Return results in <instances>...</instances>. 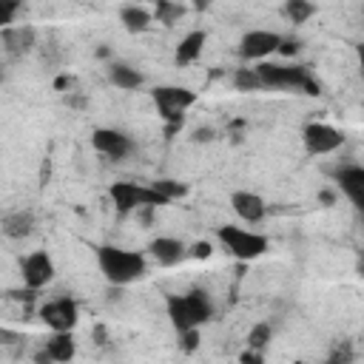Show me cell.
<instances>
[{
    "label": "cell",
    "instance_id": "obj_17",
    "mask_svg": "<svg viewBox=\"0 0 364 364\" xmlns=\"http://www.w3.org/2000/svg\"><path fill=\"white\" fill-rule=\"evenodd\" d=\"M46 353H48L51 361H71L74 353H77L71 330H54V336L46 341Z\"/></svg>",
    "mask_w": 364,
    "mask_h": 364
},
{
    "label": "cell",
    "instance_id": "obj_30",
    "mask_svg": "<svg viewBox=\"0 0 364 364\" xmlns=\"http://www.w3.org/2000/svg\"><path fill=\"white\" fill-rule=\"evenodd\" d=\"M17 341H23V336H20V333H14V330H6V327H0V347L17 344Z\"/></svg>",
    "mask_w": 364,
    "mask_h": 364
},
{
    "label": "cell",
    "instance_id": "obj_31",
    "mask_svg": "<svg viewBox=\"0 0 364 364\" xmlns=\"http://www.w3.org/2000/svg\"><path fill=\"white\" fill-rule=\"evenodd\" d=\"M276 51H282V54H287V57H290V54H296V51H299V43H296V40H284V37H282V43H279V48H276Z\"/></svg>",
    "mask_w": 364,
    "mask_h": 364
},
{
    "label": "cell",
    "instance_id": "obj_19",
    "mask_svg": "<svg viewBox=\"0 0 364 364\" xmlns=\"http://www.w3.org/2000/svg\"><path fill=\"white\" fill-rule=\"evenodd\" d=\"M108 80H111L117 88H122V91H134V88L142 85V74H139L136 68L125 65V63H111V68H108Z\"/></svg>",
    "mask_w": 364,
    "mask_h": 364
},
{
    "label": "cell",
    "instance_id": "obj_9",
    "mask_svg": "<svg viewBox=\"0 0 364 364\" xmlns=\"http://www.w3.org/2000/svg\"><path fill=\"white\" fill-rule=\"evenodd\" d=\"M40 318L51 327V330H74L77 318H80V310H77V301L63 296V299H54V301H46L40 307Z\"/></svg>",
    "mask_w": 364,
    "mask_h": 364
},
{
    "label": "cell",
    "instance_id": "obj_25",
    "mask_svg": "<svg viewBox=\"0 0 364 364\" xmlns=\"http://www.w3.org/2000/svg\"><path fill=\"white\" fill-rule=\"evenodd\" d=\"M154 188L168 199V205H171L173 199H182V196L188 193V188H185L182 182H176V179H156V182H154Z\"/></svg>",
    "mask_w": 364,
    "mask_h": 364
},
{
    "label": "cell",
    "instance_id": "obj_33",
    "mask_svg": "<svg viewBox=\"0 0 364 364\" xmlns=\"http://www.w3.org/2000/svg\"><path fill=\"white\" fill-rule=\"evenodd\" d=\"M94 336H97V341H100V344H105V327H102V324H97V327H94Z\"/></svg>",
    "mask_w": 364,
    "mask_h": 364
},
{
    "label": "cell",
    "instance_id": "obj_22",
    "mask_svg": "<svg viewBox=\"0 0 364 364\" xmlns=\"http://www.w3.org/2000/svg\"><path fill=\"white\" fill-rule=\"evenodd\" d=\"M185 14V9L173 0H156V20L165 23V26H173L179 17Z\"/></svg>",
    "mask_w": 364,
    "mask_h": 364
},
{
    "label": "cell",
    "instance_id": "obj_29",
    "mask_svg": "<svg viewBox=\"0 0 364 364\" xmlns=\"http://www.w3.org/2000/svg\"><path fill=\"white\" fill-rule=\"evenodd\" d=\"M239 361H242V364H262V361H264V355H262V350L247 347V350L239 355Z\"/></svg>",
    "mask_w": 364,
    "mask_h": 364
},
{
    "label": "cell",
    "instance_id": "obj_12",
    "mask_svg": "<svg viewBox=\"0 0 364 364\" xmlns=\"http://www.w3.org/2000/svg\"><path fill=\"white\" fill-rule=\"evenodd\" d=\"M336 182L341 193L361 210L364 208V168L361 165H341L336 168Z\"/></svg>",
    "mask_w": 364,
    "mask_h": 364
},
{
    "label": "cell",
    "instance_id": "obj_13",
    "mask_svg": "<svg viewBox=\"0 0 364 364\" xmlns=\"http://www.w3.org/2000/svg\"><path fill=\"white\" fill-rule=\"evenodd\" d=\"M230 208H233V213H236L242 222H247V225L262 222L264 213H267L264 199H262L259 193H253V191H236V193H230Z\"/></svg>",
    "mask_w": 364,
    "mask_h": 364
},
{
    "label": "cell",
    "instance_id": "obj_14",
    "mask_svg": "<svg viewBox=\"0 0 364 364\" xmlns=\"http://www.w3.org/2000/svg\"><path fill=\"white\" fill-rule=\"evenodd\" d=\"M37 43V31L31 26H6L3 28V46L11 57H26Z\"/></svg>",
    "mask_w": 364,
    "mask_h": 364
},
{
    "label": "cell",
    "instance_id": "obj_4",
    "mask_svg": "<svg viewBox=\"0 0 364 364\" xmlns=\"http://www.w3.org/2000/svg\"><path fill=\"white\" fill-rule=\"evenodd\" d=\"M256 74L262 80V88H279V91H287V88H296V91H304L310 97L318 94V82L310 77V71L304 65H273V63H259L256 65Z\"/></svg>",
    "mask_w": 364,
    "mask_h": 364
},
{
    "label": "cell",
    "instance_id": "obj_23",
    "mask_svg": "<svg viewBox=\"0 0 364 364\" xmlns=\"http://www.w3.org/2000/svg\"><path fill=\"white\" fill-rule=\"evenodd\" d=\"M233 85H236V91H259L262 88V80H259L256 68H236Z\"/></svg>",
    "mask_w": 364,
    "mask_h": 364
},
{
    "label": "cell",
    "instance_id": "obj_1",
    "mask_svg": "<svg viewBox=\"0 0 364 364\" xmlns=\"http://www.w3.org/2000/svg\"><path fill=\"white\" fill-rule=\"evenodd\" d=\"M97 264H100L105 282L114 287H125L145 276V256L136 250L114 247V245L97 247Z\"/></svg>",
    "mask_w": 364,
    "mask_h": 364
},
{
    "label": "cell",
    "instance_id": "obj_8",
    "mask_svg": "<svg viewBox=\"0 0 364 364\" xmlns=\"http://www.w3.org/2000/svg\"><path fill=\"white\" fill-rule=\"evenodd\" d=\"M20 273H23L26 287L40 290L54 279V262H51V256L46 250H34L20 262Z\"/></svg>",
    "mask_w": 364,
    "mask_h": 364
},
{
    "label": "cell",
    "instance_id": "obj_18",
    "mask_svg": "<svg viewBox=\"0 0 364 364\" xmlns=\"http://www.w3.org/2000/svg\"><path fill=\"white\" fill-rule=\"evenodd\" d=\"M202 46H205V31H191V34H185V37L179 40V46H176V54H173L176 65H191V63L202 54Z\"/></svg>",
    "mask_w": 364,
    "mask_h": 364
},
{
    "label": "cell",
    "instance_id": "obj_11",
    "mask_svg": "<svg viewBox=\"0 0 364 364\" xmlns=\"http://www.w3.org/2000/svg\"><path fill=\"white\" fill-rule=\"evenodd\" d=\"M282 43V34L276 31H264V28H256V31H247L239 43V54L245 60H264L270 57Z\"/></svg>",
    "mask_w": 364,
    "mask_h": 364
},
{
    "label": "cell",
    "instance_id": "obj_35",
    "mask_svg": "<svg viewBox=\"0 0 364 364\" xmlns=\"http://www.w3.org/2000/svg\"><path fill=\"white\" fill-rule=\"evenodd\" d=\"M210 6V0H193V9L196 11H202V9H208Z\"/></svg>",
    "mask_w": 364,
    "mask_h": 364
},
{
    "label": "cell",
    "instance_id": "obj_7",
    "mask_svg": "<svg viewBox=\"0 0 364 364\" xmlns=\"http://www.w3.org/2000/svg\"><path fill=\"white\" fill-rule=\"evenodd\" d=\"M301 142H304L307 154L324 156V154H333V151H338L344 145V134L338 128L327 125V122H310L301 131Z\"/></svg>",
    "mask_w": 364,
    "mask_h": 364
},
{
    "label": "cell",
    "instance_id": "obj_5",
    "mask_svg": "<svg viewBox=\"0 0 364 364\" xmlns=\"http://www.w3.org/2000/svg\"><path fill=\"white\" fill-rule=\"evenodd\" d=\"M111 202L117 208L119 216H128L139 208H162L168 205V199L154 188V185H136V182H114L111 185Z\"/></svg>",
    "mask_w": 364,
    "mask_h": 364
},
{
    "label": "cell",
    "instance_id": "obj_16",
    "mask_svg": "<svg viewBox=\"0 0 364 364\" xmlns=\"http://www.w3.org/2000/svg\"><path fill=\"white\" fill-rule=\"evenodd\" d=\"M0 230H3L9 239H26V236L34 230V213H31V210L6 213L3 222H0Z\"/></svg>",
    "mask_w": 364,
    "mask_h": 364
},
{
    "label": "cell",
    "instance_id": "obj_10",
    "mask_svg": "<svg viewBox=\"0 0 364 364\" xmlns=\"http://www.w3.org/2000/svg\"><path fill=\"white\" fill-rule=\"evenodd\" d=\"M91 145H94V151H100L108 159H125L131 154V148H134V142L117 128H94Z\"/></svg>",
    "mask_w": 364,
    "mask_h": 364
},
{
    "label": "cell",
    "instance_id": "obj_24",
    "mask_svg": "<svg viewBox=\"0 0 364 364\" xmlns=\"http://www.w3.org/2000/svg\"><path fill=\"white\" fill-rule=\"evenodd\" d=\"M270 336H273V327H270L267 321H259V324H253L250 333H247V347H253V350H264L267 341H270Z\"/></svg>",
    "mask_w": 364,
    "mask_h": 364
},
{
    "label": "cell",
    "instance_id": "obj_20",
    "mask_svg": "<svg viewBox=\"0 0 364 364\" xmlns=\"http://www.w3.org/2000/svg\"><path fill=\"white\" fill-rule=\"evenodd\" d=\"M119 23L125 26V31L139 34V31H145V28L151 26V14H148L142 6H125V9L119 11Z\"/></svg>",
    "mask_w": 364,
    "mask_h": 364
},
{
    "label": "cell",
    "instance_id": "obj_3",
    "mask_svg": "<svg viewBox=\"0 0 364 364\" xmlns=\"http://www.w3.org/2000/svg\"><path fill=\"white\" fill-rule=\"evenodd\" d=\"M151 97L159 111V119H165V134L173 136L185 122V111L196 102V94L182 85H159V88H154Z\"/></svg>",
    "mask_w": 364,
    "mask_h": 364
},
{
    "label": "cell",
    "instance_id": "obj_27",
    "mask_svg": "<svg viewBox=\"0 0 364 364\" xmlns=\"http://www.w3.org/2000/svg\"><path fill=\"white\" fill-rule=\"evenodd\" d=\"M179 347H182V353H193L199 347V327L179 330Z\"/></svg>",
    "mask_w": 364,
    "mask_h": 364
},
{
    "label": "cell",
    "instance_id": "obj_15",
    "mask_svg": "<svg viewBox=\"0 0 364 364\" xmlns=\"http://www.w3.org/2000/svg\"><path fill=\"white\" fill-rule=\"evenodd\" d=\"M148 250H151V256H154L162 267H173V264H179V262L188 256V247H185L179 239H173V236H156V239L148 245Z\"/></svg>",
    "mask_w": 364,
    "mask_h": 364
},
{
    "label": "cell",
    "instance_id": "obj_6",
    "mask_svg": "<svg viewBox=\"0 0 364 364\" xmlns=\"http://www.w3.org/2000/svg\"><path fill=\"white\" fill-rule=\"evenodd\" d=\"M216 236H219L222 247L239 262H253L267 250V239L262 233H253V230H245V228H236V225L216 228Z\"/></svg>",
    "mask_w": 364,
    "mask_h": 364
},
{
    "label": "cell",
    "instance_id": "obj_32",
    "mask_svg": "<svg viewBox=\"0 0 364 364\" xmlns=\"http://www.w3.org/2000/svg\"><path fill=\"white\" fill-rule=\"evenodd\" d=\"M193 139H196V142H205V139H213V131H210V128H199V131L193 134Z\"/></svg>",
    "mask_w": 364,
    "mask_h": 364
},
{
    "label": "cell",
    "instance_id": "obj_21",
    "mask_svg": "<svg viewBox=\"0 0 364 364\" xmlns=\"http://www.w3.org/2000/svg\"><path fill=\"white\" fill-rule=\"evenodd\" d=\"M284 14H287L290 23L301 26V23H307L316 14V6L310 0H284Z\"/></svg>",
    "mask_w": 364,
    "mask_h": 364
},
{
    "label": "cell",
    "instance_id": "obj_28",
    "mask_svg": "<svg viewBox=\"0 0 364 364\" xmlns=\"http://www.w3.org/2000/svg\"><path fill=\"white\" fill-rule=\"evenodd\" d=\"M210 253H213V247H210V242H193L191 245V250H188V256H193V259H210Z\"/></svg>",
    "mask_w": 364,
    "mask_h": 364
},
{
    "label": "cell",
    "instance_id": "obj_26",
    "mask_svg": "<svg viewBox=\"0 0 364 364\" xmlns=\"http://www.w3.org/2000/svg\"><path fill=\"white\" fill-rule=\"evenodd\" d=\"M20 6H23V0H0V28H6V26L14 23Z\"/></svg>",
    "mask_w": 364,
    "mask_h": 364
},
{
    "label": "cell",
    "instance_id": "obj_2",
    "mask_svg": "<svg viewBox=\"0 0 364 364\" xmlns=\"http://www.w3.org/2000/svg\"><path fill=\"white\" fill-rule=\"evenodd\" d=\"M165 307H168V318L173 324V330H188V327H199L205 321L213 318V304H210V296L202 290V287H193L182 296H168L165 299Z\"/></svg>",
    "mask_w": 364,
    "mask_h": 364
},
{
    "label": "cell",
    "instance_id": "obj_34",
    "mask_svg": "<svg viewBox=\"0 0 364 364\" xmlns=\"http://www.w3.org/2000/svg\"><path fill=\"white\" fill-rule=\"evenodd\" d=\"M318 199H321V202H327V205H330V202H333V199H336V196H333V193H330V191H321V193H318Z\"/></svg>",
    "mask_w": 364,
    "mask_h": 364
}]
</instances>
